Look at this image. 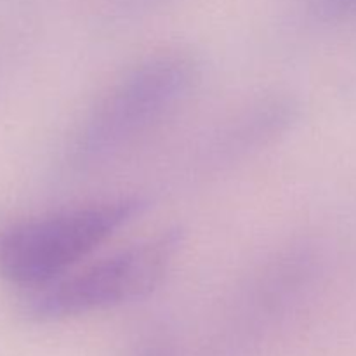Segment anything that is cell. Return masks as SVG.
<instances>
[{"label": "cell", "instance_id": "obj_6", "mask_svg": "<svg viewBox=\"0 0 356 356\" xmlns=\"http://www.w3.org/2000/svg\"><path fill=\"white\" fill-rule=\"evenodd\" d=\"M148 356H159V355H155V353H153V355H148Z\"/></svg>", "mask_w": 356, "mask_h": 356}, {"label": "cell", "instance_id": "obj_2", "mask_svg": "<svg viewBox=\"0 0 356 356\" xmlns=\"http://www.w3.org/2000/svg\"><path fill=\"white\" fill-rule=\"evenodd\" d=\"M143 207L139 197H120L0 226V277L28 292L45 287L86 263Z\"/></svg>", "mask_w": 356, "mask_h": 356}, {"label": "cell", "instance_id": "obj_1", "mask_svg": "<svg viewBox=\"0 0 356 356\" xmlns=\"http://www.w3.org/2000/svg\"><path fill=\"white\" fill-rule=\"evenodd\" d=\"M200 82V63L183 51H163L124 73L76 131L72 160L92 169L118 159L176 115Z\"/></svg>", "mask_w": 356, "mask_h": 356}, {"label": "cell", "instance_id": "obj_3", "mask_svg": "<svg viewBox=\"0 0 356 356\" xmlns=\"http://www.w3.org/2000/svg\"><path fill=\"white\" fill-rule=\"evenodd\" d=\"M181 247L183 232L167 228L28 292L24 308L37 320H65L139 301L163 284Z\"/></svg>", "mask_w": 356, "mask_h": 356}, {"label": "cell", "instance_id": "obj_4", "mask_svg": "<svg viewBox=\"0 0 356 356\" xmlns=\"http://www.w3.org/2000/svg\"><path fill=\"white\" fill-rule=\"evenodd\" d=\"M299 117L289 96H270L243 108L222 124L200 153V165L218 170L261 152L287 134Z\"/></svg>", "mask_w": 356, "mask_h": 356}, {"label": "cell", "instance_id": "obj_5", "mask_svg": "<svg viewBox=\"0 0 356 356\" xmlns=\"http://www.w3.org/2000/svg\"><path fill=\"white\" fill-rule=\"evenodd\" d=\"M309 13L323 23H337L356 16V0H309Z\"/></svg>", "mask_w": 356, "mask_h": 356}]
</instances>
